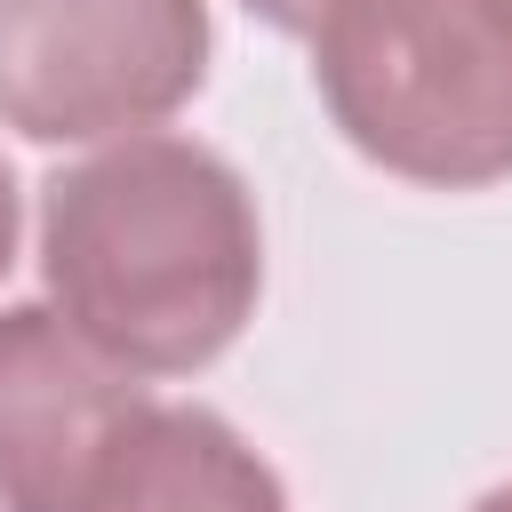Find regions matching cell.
<instances>
[{
  "label": "cell",
  "instance_id": "3",
  "mask_svg": "<svg viewBox=\"0 0 512 512\" xmlns=\"http://www.w3.org/2000/svg\"><path fill=\"white\" fill-rule=\"evenodd\" d=\"M208 0H0V128L32 144H120L208 80Z\"/></svg>",
  "mask_w": 512,
  "mask_h": 512
},
{
  "label": "cell",
  "instance_id": "8",
  "mask_svg": "<svg viewBox=\"0 0 512 512\" xmlns=\"http://www.w3.org/2000/svg\"><path fill=\"white\" fill-rule=\"evenodd\" d=\"M472 512H512V480H504V488H488V496H480Z\"/></svg>",
  "mask_w": 512,
  "mask_h": 512
},
{
  "label": "cell",
  "instance_id": "1",
  "mask_svg": "<svg viewBox=\"0 0 512 512\" xmlns=\"http://www.w3.org/2000/svg\"><path fill=\"white\" fill-rule=\"evenodd\" d=\"M40 280L48 304L128 376H192L256 320V192L192 136H120L48 176Z\"/></svg>",
  "mask_w": 512,
  "mask_h": 512
},
{
  "label": "cell",
  "instance_id": "6",
  "mask_svg": "<svg viewBox=\"0 0 512 512\" xmlns=\"http://www.w3.org/2000/svg\"><path fill=\"white\" fill-rule=\"evenodd\" d=\"M328 0H248V16H264L272 32H312Z\"/></svg>",
  "mask_w": 512,
  "mask_h": 512
},
{
  "label": "cell",
  "instance_id": "5",
  "mask_svg": "<svg viewBox=\"0 0 512 512\" xmlns=\"http://www.w3.org/2000/svg\"><path fill=\"white\" fill-rule=\"evenodd\" d=\"M80 512H288L280 472L200 400H136Z\"/></svg>",
  "mask_w": 512,
  "mask_h": 512
},
{
  "label": "cell",
  "instance_id": "4",
  "mask_svg": "<svg viewBox=\"0 0 512 512\" xmlns=\"http://www.w3.org/2000/svg\"><path fill=\"white\" fill-rule=\"evenodd\" d=\"M144 384L104 360L56 304L0 312V512H80L88 472Z\"/></svg>",
  "mask_w": 512,
  "mask_h": 512
},
{
  "label": "cell",
  "instance_id": "7",
  "mask_svg": "<svg viewBox=\"0 0 512 512\" xmlns=\"http://www.w3.org/2000/svg\"><path fill=\"white\" fill-rule=\"evenodd\" d=\"M16 224H24V192H16V168L0 160V280L16 264Z\"/></svg>",
  "mask_w": 512,
  "mask_h": 512
},
{
  "label": "cell",
  "instance_id": "2",
  "mask_svg": "<svg viewBox=\"0 0 512 512\" xmlns=\"http://www.w3.org/2000/svg\"><path fill=\"white\" fill-rule=\"evenodd\" d=\"M304 40L312 88L368 168L432 192L512 176V0H328Z\"/></svg>",
  "mask_w": 512,
  "mask_h": 512
}]
</instances>
